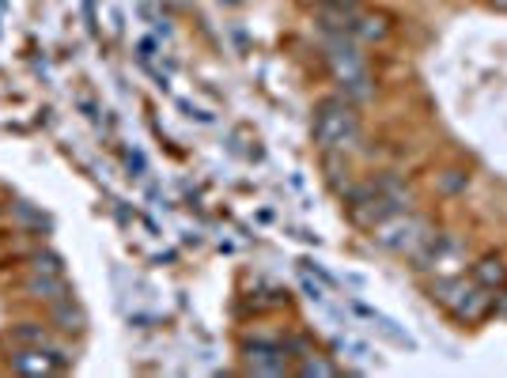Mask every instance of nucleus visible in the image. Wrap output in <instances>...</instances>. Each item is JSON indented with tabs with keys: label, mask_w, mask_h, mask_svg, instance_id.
<instances>
[{
	"label": "nucleus",
	"mask_w": 507,
	"mask_h": 378,
	"mask_svg": "<svg viewBox=\"0 0 507 378\" xmlns=\"http://www.w3.org/2000/svg\"><path fill=\"white\" fill-rule=\"evenodd\" d=\"M466 186H470V174H462V171H443L440 174V193H447V197L466 193Z\"/></svg>",
	"instance_id": "dca6fc26"
},
{
	"label": "nucleus",
	"mask_w": 507,
	"mask_h": 378,
	"mask_svg": "<svg viewBox=\"0 0 507 378\" xmlns=\"http://www.w3.org/2000/svg\"><path fill=\"white\" fill-rule=\"evenodd\" d=\"M300 371L303 378H333V374H341L337 371V363H330V359H322V356H315V352H307V356H300Z\"/></svg>",
	"instance_id": "4468645a"
},
{
	"label": "nucleus",
	"mask_w": 507,
	"mask_h": 378,
	"mask_svg": "<svg viewBox=\"0 0 507 378\" xmlns=\"http://www.w3.org/2000/svg\"><path fill=\"white\" fill-rule=\"evenodd\" d=\"M50 318H53V326H58L61 333H83V326H88L83 311H80V306H73V296L61 299V303H53Z\"/></svg>",
	"instance_id": "f8f14e48"
},
{
	"label": "nucleus",
	"mask_w": 507,
	"mask_h": 378,
	"mask_svg": "<svg viewBox=\"0 0 507 378\" xmlns=\"http://www.w3.org/2000/svg\"><path fill=\"white\" fill-rule=\"evenodd\" d=\"M246 367L254 374H285L288 371L285 344H246Z\"/></svg>",
	"instance_id": "423d86ee"
},
{
	"label": "nucleus",
	"mask_w": 507,
	"mask_h": 378,
	"mask_svg": "<svg viewBox=\"0 0 507 378\" xmlns=\"http://www.w3.org/2000/svg\"><path fill=\"white\" fill-rule=\"evenodd\" d=\"M12 371H20V374H50V371H61V367H58V359H50L46 348H20L16 344V352H12Z\"/></svg>",
	"instance_id": "1a4fd4ad"
},
{
	"label": "nucleus",
	"mask_w": 507,
	"mask_h": 378,
	"mask_svg": "<svg viewBox=\"0 0 507 378\" xmlns=\"http://www.w3.org/2000/svg\"><path fill=\"white\" fill-rule=\"evenodd\" d=\"M360 140V114L345 95H330L315 106V144L322 151H345Z\"/></svg>",
	"instance_id": "f257e3e1"
},
{
	"label": "nucleus",
	"mask_w": 507,
	"mask_h": 378,
	"mask_svg": "<svg viewBox=\"0 0 507 378\" xmlns=\"http://www.w3.org/2000/svg\"><path fill=\"white\" fill-rule=\"evenodd\" d=\"M31 265H35V273H61V258L58 254H35Z\"/></svg>",
	"instance_id": "f3484780"
},
{
	"label": "nucleus",
	"mask_w": 507,
	"mask_h": 378,
	"mask_svg": "<svg viewBox=\"0 0 507 378\" xmlns=\"http://www.w3.org/2000/svg\"><path fill=\"white\" fill-rule=\"evenodd\" d=\"M413 269L417 273H435V276H447V273H458V265H462V239H455V235H428L425 243H420L413 254Z\"/></svg>",
	"instance_id": "20e7f679"
},
{
	"label": "nucleus",
	"mask_w": 507,
	"mask_h": 378,
	"mask_svg": "<svg viewBox=\"0 0 507 378\" xmlns=\"http://www.w3.org/2000/svg\"><path fill=\"white\" fill-rule=\"evenodd\" d=\"M500 311H503V314H507V288H503V291H500Z\"/></svg>",
	"instance_id": "6ab92c4d"
},
{
	"label": "nucleus",
	"mask_w": 507,
	"mask_h": 378,
	"mask_svg": "<svg viewBox=\"0 0 507 378\" xmlns=\"http://www.w3.org/2000/svg\"><path fill=\"white\" fill-rule=\"evenodd\" d=\"M23 291H27V299H38V303H61L68 299V288H65V280L58 273H35V276H27L23 280Z\"/></svg>",
	"instance_id": "0eeeda50"
},
{
	"label": "nucleus",
	"mask_w": 507,
	"mask_h": 378,
	"mask_svg": "<svg viewBox=\"0 0 507 378\" xmlns=\"http://www.w3.org/2000/svg\"><path fill=\"white\" fill-rule=\"evenodd\" d=\"M473 284H481L485 291H492V296H500V291L507 288V265L500 254H485L481 261L473 265Z\"/></svg>",
	"instance_id": "6e6552de"
},
{
	"label": "nucleus",
	"mask_w": 507,
	"mask_h": 378,
	"mask_svg": "<svg viewBox=\"0 0 507 378\" xmlns=\"http://www.w3.org/2000/svg\"><path fill=\"white\" fill-rule=\"evenodd\" d=\"M8 337L20 348H50V329L42 321H20V326L8 329Z\"/></svg>",
	"instance_id": "9b49d317"
},
{
	"label": "nucleus",
	"mask_w": 507,
	"mask_h": 378,
	"mask_svg": "<svg viewBox=\"0 0 507 378\" xmlns=\"http://www.w3.org/2000/svg\"><path fill=\"white\" fill-rule=\"evenodd\" d=\"M348 35L356 42H383L386 38V19L383 16H368V12H356V16H352Z\"/></svg>",
	"instance_id": "ddd939ff"
},
{
	"label": "nucleus",
	"mask_w": 507,
	"mask_h": 378,
	"mask_svg": "<svg viewBox=\"0 0 507 378\" xmlns=\"http://www.w3.org/2000/svg\"><path fill=\"white\" fill-rule=\"evenodd\" d=\"M326 65L333 80L341 83L345 99L348 103H363L371 99V76H368V65H363L356 42L345 38V31H337L330 42H326Z\"/></svg>",
	"instance_id": "f03ea898"
},
{
	"label": "nucleus",
	"mask_w": 507,
	"mask_h": 378,
	"mask_svg": "<svg viewBox=\"0 0 507 378\" xmlns=\"http://www.w3.org/2000/svg\"><path fill=\"white\" fill-rule=\"evenodd\" d=\"M371 186H375V193H383L398 212H410V208H413V193H410V186H405L398 174H378V178H371Z\"/></svg>",
	"instance_id": "9d476101"
},
{
	"label": "nucleus",
	"mask_w": 507,
	"mask_h": 378,
	"mask_svg": "<svg viewBox=\"0 0 507 378\" xmlns=\"http://www.w3.org/2000/svg\"><path fill=\"white\" fill-rule=\"evenodd\" d=\"M458 321H481L492 311V291H485L481 284H462V291L447 306Z\"/></svg>",
	"instance_id": "39448f33"
},
{
	"label": "nucleus",
	"mask_w": 507,
	"mask_h": 378,
	"mask_svg": "<svg viewBox=\"0 0 507 378\" xmlns=\"http://www.w3.org/2000/svg\"><path fill=\"white\" fill-rule=\"evenodd\" d=\"M462 284H466V280L455 276V273L435 276V284H432V299H435V303H443V306H450V299H455L458 291H462Z\"/></svg>",
	"instance_id": "2eb2a0df"
},
{
	"label": "nucleus",
	"mask_w": 507,
	"mask_h": 378,
	"mask_svg": "<svg viewBox=\"0 0 507 378\" xmlns=\"http://www.w3.org/2000/svg\"><path fill=\"white\" fill-rule=\"evenodd\" d=\"M488 8L492 12H507V0H488Z\"/></svg>",
	"instance_id": "a211bd4d"
},
{
	"label": "nucleus",
	"mask_w": 507,
	"mask_h": 378,
	"mask_svg": "<svg viewBox=\"0 0 507 378\" xmlns=\"http://www.w3.org/2000/svg\"><path fill=\"white\" fill-rule=\"evenodd\" d=\"M432 231H435L432 220L417 216L413 208H410V212H394V216H386L383 223H375V228H371V243H375L378 250H386V254L410 258Z\"/></svg>",
	"instance_id": "7ed1b4c3"
}]
</instances>
